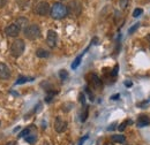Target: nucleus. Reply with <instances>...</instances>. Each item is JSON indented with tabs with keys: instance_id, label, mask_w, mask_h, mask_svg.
I'll return each instance as SVG.
<instances>
[{
	"instance_id": "nucleus-1",
	"label": "nucleus",
	"mask_w": 150,
	"mask_h": 145,
	"mask_svg": "<svg viewBox=\"0 0 150 145\" xmlns=\"http://www.w3.org/2000/svg\"><path fill=\"white\" fill-rule=\"evenodd\" d=\"M50 14H51V18L61 20L67 16V7L61 2H54L50 9Z\"/></svg>"
},
{
	"instance_id": "nucleus-2",
	"label": "nucleus",
	"mask_w": 150,
	"mask_h": 145,
	"mask_svg": "<svg viewBox=\"0 0 150 145\" xmlns=\"http://www.w3.org/2000/svg\"><path fill=\"white\" fill-rule=\"evenodd\" d=\"M23 32H24V37L27 39H29V40H36L42 35L40 29H39V27H38L37 24H29V25H27L24 28Z\"/></svg>"
},
{
	"instance_id": "nucleus-3",
	"label": "nucleus",
	"mask_w": 150,
	"mask_h": 145,
	"mask_svg": "<svg viewBox=\"0 0 150 145\" xmlns=\"http://www.w3.org/2000/svg\"><path fill=\"white\" fill-rule=\"evenodd\" d=\"M24 50H25V44H24L23 39H16V40H14L11 44V49H9L11 54L13 55L14 58L21 56V55L23 54Z\"/></svg>"
},
{
	"instance_id": "nucleus-4",
	"label": "nucleus",
	"mask_w": 150,
	"mask_h": 145,
	"mask_svg": "<svg viewBox=\"0 0 150 145\" xmlns=\"http://www.w3.org/2000/svg\"><path fill=\"white\" fill-rule=\"evenodd\" d=\"M66 7H67V15L71 14L75 18L79 16L81 14V12H82V4L80 1H77V0L69 1L68 6H66Z\"/></svg>"
},
{
	"instance_id": "nucleus-5",
	"label": "nucleus",
	"mask_w": 150,
	"mask_h": 145,
	"mask_svg": "<svg viewBox=\"0 0 150 145\" xmlns=\"http://www.w3.org/2000/svg\"><path fill=\"white\" fill-rule=\"evenodd\" d=\"M50 9H51V7L46 1H40L35 6V13L37 15H40V16L47 15L50 13Z\"/></svg>"
},
{
	"instance_id": "nucleus-6",
	"label": "nucleus",
	"mask_w": 150,
	"mask_h": 145,
	"mask_svg": "<svg viewBox=\"0 0 150 145\" xmlns=\"http://www.w3.org/2000/svg\"><path fill=\"white\" fill-rule=\"evenodd\" d=\"M21 31V28L14 22V23H11L8 24L6 28H5V32L8 37H18Z\"/></svg>"
},
{
	"instance_id": "nucleus-7",
	"label": "nucleus",
	"mask_w": 150,
	"mask_h": 145,
	"mask_svg": "<svg viewBox=\"0 0 150 145\" xmlns=\"http://www.w3.org/2000/svg\"><path fill=\"white\" fill-rule=\"evenodd\" d=\"M57 42H58V34L54 30H49L47 36H46V43L50 47H56Z\"/></svg>"
},
{
	"instance_id": "nucleus-8",
	"label": "nucleus",
	"mask_w": 150,
	"mask_h": 145,
	"mask_svg": "<svg viewBox=\"0 0 150 145\" xmlns=\"http://www.w3.org/2000/svg\"><path fill=\"white\" fill-rule=\"evenodd\" d=\"M54 129L57 132H64L67 129V122L62 120L60 116H57L56 121H54Z\"/></svg>"
},
{
	"instance_id": "nucleus-9",
	"label": "nucleus",
	"mask_w": 150,
	"mask_h": 145,
	"mask_svg": "<svg viewBox=\"0 0 150 145\" xmlns=\"http://www.w3.org/2000/svg\"><path fill=\"white\" fill-rule=\"evenodd\" d=\"M89 77H90V83H91L93 88L96 89V90H100V89H102V87H103L100 78H99L96 74H90V76H89Z\"/></svg>"
},
{
	"instance_id": "nucleus-10",
	"label": "nucleus",
	"mask_w": 150,
	"mask_h": 145,
	"mask_svg": "<svg viewBox=\"0 0 150 145\" xmlns=\"http://www.w3.org/2000/svg\"><path fill=\"white\" fill-rule=\"evenodd\" d=\"M11 77V70L4 62H0V78L1 80H8Z\"/></svg>"
},
{
	"instance_id": "nucleus-11",
	"label": "nucleus",
	"mask_w": 150,
	"mask_h": 145,
	"mask_svg": "<svg viewBox=\"0 0 150 145\" xmlns=\"http://www.w3.org/2000/svg\"><path fill=\"white\" fill-rule=\"evenodd\" d=\"M137 127L139 128H143L147 127L150 125V118L148 115H140L139 119H137V122H136Z\"/></svg>"
},
{
	"instance_id": "nucleus-12",
	"label": "nucleus",
	"mask_w": 150,
	"mask_h": 145,
	"mask_svg": "<svg viewBox=\"0 0 150 145\" xmlns=\"http://www.w3.org/2000/svg\"><path fill=\"white\" fill-rule=\"evenodd\" d=\"M111 139H112V142H115V143H125L126 142V138L122 135H113Z\"/></svg>"
},
{
	"instance_id": "nucleus-13",
	"label": "nucleus",
	"mask_w": 150,
	"mask_h": 145,
	"mask_svg": "<svg viewBox=\"0 0 150 145\" xmlns=\"http://www.w3.org/2000/svg\"><path fill=\"white\" fill-rule=\"evenodd\" d=\"M36 55H37L38 58H49L50 52L44 50V49H38L37 51H36Z\"/></svg>"
},
{
	"instance_id": "nucleus-14",
	"label": "nucleus",
	"mask_w": 150,
	"mask_h": 145,
	"mask_svg": "<svg viewBox=\"0 0 150 145\" xmlns=\"http://www.w3.org/2000/svg\"><path fill=\"white\" fill-rule=\"evenodd\" d=\"M83 55H84V52H83V53H81V54L79 55L74 61H73V63H72V69H76V68L80 66V63H81V60H82V56H83Z\"/></svg>"
},
{
	"instance_id": "nucleus-15",
	"label": "nucleus",
	"mask_w": 150,
	"mask_h": 145,
	"mask_svg": "<svg viewBox=\"0 0 150 145\" xmlns=\"http://www.w3.org/2000/svg\"><path fill=\"white\" fill-rule=\"evenodd\" d=\"M31 81H34V78L23 76V77H19V78H18V81L15 82V84H16V85H19V84H24V83H27V82H31Z\"/></svg>"
},
{
	"instance_id": "nucleus-16",
	"label": "nucleus",
	"mask_w": 150,
	"mask_h": 145,
	"mask_svg": "<svg viewBox=\"0 0 150 145\" xmlns=\"http://www.w3.org/2000/svg\"><path fill=\"white\" fill-rule=\"evenodd\" d=\"M24 138H25V141H27L29 144H34V143H36V141H37V136H36L35 134H34V135H33V134H29V135H28L27 137H24Z\"/></svg>"
},
{
	"instance_id": "nucleus-17",
	"label": "nucleus",
	"mask_w": 150,
	"mask_h": 145,
	"mask_svg": "<svg viewBox=\"0 0 150 145\" xmlns=\"http://www.w3.org/2000/svg\"><path fill=\"white\" fill-rule=\"evenodd\" d=\"M88 113H89L88 106L84 105V106H83V111H82V113H81V121H82V122H84V121L87 120V118H88Z\"/></svg>"
},
{
	"instance_id": "nucleus-18",
	"label": "nucleus",
	"mask_w": 150,
	"mask_h": 145,
	"mask_svg": "<svg viewBox=\"0 0 150 145\" xmlns=\"http://www.w3.org/2000/svg\"><path fill=\"white\" fill-rule=\"evenodd\" d=\"M59 77H60L61 81H66V80L68 78V72H67V70L61 69V70L59 72Z\"/></svg>"
},
{
	"instance_id": "nucleus-19",
	"label": "nucleus",
	"mask_w": 150,
	"mask_h": 145,
	"mask_svg": "<svg viewBox=\"0 0 150 145\" xmlns=\"http://www.w3.org/2000/svg\"><path fill=\"white\" fill-rule=\"evenodd\" d=\"M139 27H140V23L137 22V23H135V24H133L131 28L128 29V35H133L137 29H139Z\"/></svg>"
},
{
	"instance_id": "nucleus-20",
	"label": "nucleus",
	"mask_w": 150,
	"mask_h": 145,
	"mask_svg": "<svg viewBox=\"0 0 150 145\" xmlns=\"http://www.w3.org/2000/svg\"><path fill=\"white\" fill-rule=\"evenodd\" d=\"M29 134H31V128H25L20 132V137H27Z\"/></svg>"
},
{
	"instance_id": "nucleus-21",
	"label": "nucleus",
	"mask_w": 150,
	"mask_h": 145,
	"mask_svg": "<svg viewBox=\"0 0 150 145\" xmlns=\"http://www.w3.org/2000/svg\"><path fill=\"white\" fill-rule=\"evenodd\" d=\"M15 23H16V24L19 25L20 28H21V27H25L24 24H27V23H28V20H27V18H18V21H16Z\"/></svg>"
},
{
	"instance_id": "nucleus-22",
	"label": "nucleus",
	"mask_w": 150,
	"mask_h": 145,
	"mask_svg": "<svg viewBox=\"0 0 150 145\" xmlns=\"http://www.w3.org/2000/svg\"><path fill=\"white\" fill-rule=\"evenodd\" d=\"M131 123H132L131 120H126L125 122H122V123H121V125L118 127V129H119L120 131H124V130L126 129V127H127V125H131Z\"/></svg>"
},
{
	"instance_id": "nucleus-23",
	"label": "nucleus",
	"mask_w": 150,
	"mask_h": 145,
	"mask_svg": "<svg viewBox=\"0 0 150 145\" xmlns=\"http://www.w3.org/2000/svg\"><path fill=\"white\" fill-rule=\"evenodd\" d=\"M149 104H150V99H148V100H144V101H142V103H137L136 106L140 107V108H146Z\"/></svg>"
},
{
	"instance_id": "nucleus-24",
	"label": "nucleus",
	"mask_w": 150,
	"mask_h": 145,
	"mask_svg": "<svg viewBox=\"0 0 150 145\" xmlns=\"http://www.w3.org/2000/svg\"><path fill=\"white\" fill-rule=\"evenodd\" d=\"M128 1L129 0H119V6L121 9H126L128 6Z\"/></svg>"
},
{
	"instance_id": "nucleus-25",
	"label": "nucleus",
	"mask_w": 150,
	"mask_h": 145,
	"mask_svg": "<svg viewBox=\"0 0 150 145\" xmlns=\"http://www.w3.org/2000/svg\"><path fill=\"white\" fill-rule=\"evenodd\" d=\"M142 13H143V9H142V8H136V9L133 12V18H139Z\"/></svg>"
},
{
	"instance_id": "nucleus-26",
	"label": "nucleus",
	"mask_w": 150,
	"mask_h": 145,
	"mask_svg": "<svg viewBox=\"0 0 150 145\" xmlns=\"http://www.w3.org/2000/svg\"><path fill=\"white\" fill-rule=\"evenodd\" d=\"M118 70H119V66H118V65H117V66H115V67H114V68H113V72H111V75H112L113 77H115V76H117V75H118Z\"/></svg>"
},
{
	"instance_id": "nucleus-27",
	"label": "nucleus",
	"mask_w": 150,
	"mask_h": 145,
	"mask_svg": "<svg viewBox=\"0 0 150 145\" xmlns=\"http://www.w3.org/2000/svg\"><path fill=\"white\" fill-rule=\"evenodd\" d=\"M88 137H89L88 135H86V136H83V137H82V138L80 139V142H79V145H83V143H84V142H86V141L88 139Z\"/></svg>"
},
{
	"instance_id": "nucleus-28",
	"label": "nucleus",
	"mask_w": 150,
	"mask_h": 145,
	"mask_svg": "<svg viewBox=\"0 0 150 145\" xmlns=\"http://www.w3.org/2000/svg\"><path fill=\"white\" fill-rule=\"evenodd\" d=\"M80 100H81L82 105L84 106V105H86V97H84V94H83V93H81V94H80Z\"/></svg>"
},
{
	"instance_id": "nucleus-29",
	"label": "nucleus",
	"mask_w": 150,
	"mask_h": 145,
	"mask_svg": "<svg viewBox=\"0 0 150 145\" xmlns=\"http://www.w3.org/2000/svg\"><path fill=\"white\" fill-rule=\"evenodd\" d=\"M119 97H120V94H119V93H117V94H114V96L111 97V99H112V100H118V99H119Z\"/></svg>"
},
{
	"instance_id": "nucleus-30",
	"label": "nucleus",
	"mask_w": 150,
	"mask_h": 145,
	"mask_svg": "<svg viewBox=\"0 0 150 145\" xmlns=\"http://www.w3.org/2000/svg\"><path fill=\"white\" fill-rule=\"evenodd\" d=\"M114 126H117V123H112L110 127L108 128V130H113V129H114Z\"/></svg>"
},
{
	"instance_id": "nucleus-31",
	"label": "nucleus",
	"mask_w": 150,
	"mask_h": 145,
	"mask_svg": "<svg viewBox=\"0 0 150 145\" xmlns=\"http://www.w3.org/2000/svg\"><path fill=\"white\" fill-rule=\"evenodd\" d=\"M125 85L126 87H132V82H125Z\"/></svg>"
},
{
	"instance_id": "nucleus-32",
	"label": "nucleus",
	"mask_w": 150,
	"mask_h": 145,
	"mask_svg": "<svg viewBox=\"0 0 150 145\" xmlns=\"http://www.w3.org/2000/svg\"><path fill=\"white\" fill-rule=\"evenodd\" d=\"M6 145H15V142H8Z\"/></svg>"
},
{
	"instance_id": "nucleus-33",
	"label": "nucleus",
	"mask_w": 150,
	"mask_h": 145,
	"mask_svg": "<svg viewBox=\"0 0 150 145\" xmlns=\"http://www.w3.org/2000/svg\"><path fill=\"white\" fill-rule=\"evenodd\" d=\"M105 145H113V144H111V143H106Z\"/></svg>"
},
{
	"instance_id": "nucleus-34",
	"label": "nucleus",
	"mask_w": 150,
	"mask_h": 145,
	"mask_svg": "<svg viewBox=\"0 0 150 145\" xmlns=\"http://www.w3.org/2000/svg\"><path fill=\"white\" fill-rule=\"evenodd\" d=\"M147 38H148V40H150V35H149L148 37H147Z\"/></svg>"
},
{
	"instance_id": "nucleus-35",
	"label": "nucleus",
	"mask_w": 150,
	"mask_h": 145,
	"mask_svg": "<svg viewBox=\"0 0 150 145\" xmlns=\"http://www.w3.org/2000/svg\"><path fill=\"white\" fill-rule=\"evenodd\" d=\"M44 145H47V144H46V143H45V144H44Z\"/></svg>"
},
{
	"instance_id": "nucleus-36",
	"label": "nucleus",
	"mask_w": 150,
	"mask_h": 145,
	"mask_svg": "<svg viewBox=\"0 0 150 145\" xmlns=\"http://www.w3.org/2000/svg\"><path fill=\"white\" fill-rule=\"evenodd\" d=\"M61 1H62V0H61Z\"/></svg>"
},
{
	"instance_id": "nucleus-37",
	"label": "nucleus",
	"mask_w": 150,
	"mask_h": 145,
	"mask_svg": "<svg viewBox=\"0 0 150 145\" xmlns=\"http://www.w3.org/2000/svg\"><path fill=\"white\" fill-rule=\"evenodd\" d=\"M0 125H1V123H0Z\"/></svg>"
}]
</instances>
